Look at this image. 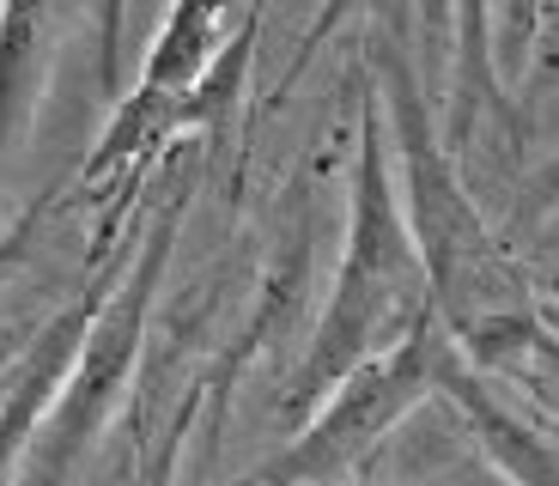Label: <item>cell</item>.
<instances>
[{"instance_id": "cell-1", "label": "cell", "mask_w": 559, "mask_h": 486, "mask_svg": "<svg viewBox=\"0 0 559 486\" xmlns=\"http://www.w3.org/2000/svg\"><path fill=\"white\" fill-rule=\"evenodd\" d=\"M426 322V280H419V250L407 237L402 213L390 194V170H383V134L378 110H365V140H359V182H353V237L347 262H341L329 317L317 329L305 371H298L286 402L305 407L317 395L353 377L390 334H414Z\"/></svg>"}, {"instance_id": "cell-2", "label": "cell", "mask_w": 559, "mask_h": 486, "mask_svg": "<svg viewBox=\"0 0 559 486\" xmlns=\"http://www.w3.org/2000/svg\"><path fill=\"white\" fill-rule=\"evenodd\" d=\"M395 122H402V153H407V208H414L419 262H426V280H432L444 322L456 329L462 347L475 353L492 334L530 322L535 305L523 298V280L511 274V262L487 237L480 213L468 208L462 182L450 177L407 73H395Z\"/></svg>"}, {"instance_id": "cell-3", "label": "cell", "mask_w": 559, "mask_h": 486, "mask_svg": "<svg viewBox=\"0 0 559 486\" xmlns=\"http://www.w3.org/2000/svg\"><path fill=\"white\" fill-rule=\"evenodd\" d=\"M444 353L450 347L432 334V322H419L390 353L365 359L353 377L335 383V402L322 407L274 462H262L250 474V486H322V481H335V474H347L353 462L371 457L390 438V426L407 407H419L438 389Z\"/></svg>"}, {"instance_id": "cell-4", "label": "cell", "mask_w": 559, "mask_h": 486, "mask_svg": "<svg viewBox=\"0 0 559 486\" xmlns=\"http://www.w3.org/2000/svg\"><path fill=\"white\" fill-rule=\"evenodd\" d=\"M80 334H85V310L61 317L56 329L43 334V347L31 353L19 389L7 395V407H0V486H13L25 450L37 444V419H43V407L56 402V389L68 383V365H73V353H80Z\"/></svg>"}, {"instance_id": "cell-5", "label": "cell", "mask_w": 559, "mask_h": 486, "mask_svg": "<svg viewBox=\"0 0 559 486\" xmlns=\"http://www.w3.org/2000/svg\"><path fill=\"white\" fill-rule=\"evenodd\" d=\"M359 486H365V481H359Z\"/></svg>"}]
</instances>
